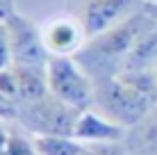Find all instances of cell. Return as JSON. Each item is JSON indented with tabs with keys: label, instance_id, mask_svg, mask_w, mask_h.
Masks as SVG:
<instances>
[{
	"label": "cell",
	"instance_id": "obj_1",
	"mask_svg": "<svg viewBox=\"0 0 157 155\" xmlns=\"http://www.w3.org/2000/svg\"><path fill=\"white\" fill-rule=\"evenodd\" d=\"M150 23H153V18L141 7L139 12L128 16L125 21H121L118 25L86 41L84 48L75 55V60L91 76L94 84L102 82L107 78H114L121 71V64L125 62V57L134 48L137 39L144 34V30Z\"/></svg>",
	"mask_w": 157,
	"mask_h": 155
},
{
	"label": "cell",
	"instance_id": "obj_2",
	"mask_svg": "<svg viewBox=\"0 0 157 155\" xmlns=\"http://www.w3.org/2000/svg\"><path fill=\"white\" fill-rule=\"evenodd\" d=\"M157 105V96L123 80L121 76L96 82L94 107L123 128H132Z\"/></svg>",
	"mask_w": 157,
	"mask_h": 155
},
{
	"label": "cell",
	"instance_id": "obj_3",
	"mask_svg": "<svg viewBox=\"0 0 157 155\" xmlns=\"http://www.w3.org/2000/svg\"><path fill=\"white\" fill-rule=\"evenodd\" d=\"M48 91L73 110H89L96 103V84L75 57H50L46 64Z\"/></svg>",
	"mask_w": 157,
	"mask_h": 155
},
{
	"label": "cell",
	"instance_id": "obj_4",
	"mask_svg": "<svg viewBox=\"0 0 157 155\" xmlns=\"http://www.w3.org/2000/svg\"><path fill=\"white\" fill-rule=\"evenodd\" d=\"M80 110L68 107L52 94L43 96L36 103L18 105V123L30 135H66L73 137V128Z\"/></svg>",
	"mask_w": 157,
	"mask_h": 155
},
{
	"label": "cell",
	"instance_id": "obj_5",
	"mask_svg": "<svg viewBox=\"0 0 157 155\" xmlns=\"http://www.w3.org/2000/svg\"><path fill=\"white\" fill-rule=\"evenodd\" d=\"M146 0H68V12L82 23L86 39L107 32L144 7Z\"/></svg>",
	"mask_w": 157,
	"mask_h": 155
},
{
	"label": "cell",
	"instance_id": "obj_6",
	"mask_svg": "<svg viewBox=\"0 0 157 155\" xmlns=\"http://www.w3.org/2000/svg\"><path fill=\"white\" fill-rule=\"evenodd\" d=\"M7 30H9V48H12V64L46 68L50 55L43 46L41 25H36L32 18L16 12L7 21Z\"/></svg>",
	"mask_w": 157,
	"mask_h": 155
},
{
	"label": "cell",
	"instance_id": "obj_7",
	"mask_svg": "<svg viewBox=\"0 0 157 155\" xmlns=\"http://www.w3.org/2000/svg\"><path fill=\"white\" fill-rule=\"evenodd\" d=\"M41 37L50 57H75L89 41L82 23L71 12L46 18L41 23Z\"/></svg>",
	"mask_w": 157,
	"mask_h": 155
},
{
	"label": "cell",
	"instance_id": "obj_8",
	"mask_svg": "<svg viewBox=\"0 0 157 155\" xmlns=\"http://www.w3.org/2000/svg\"><path fill=\"white\" fill-rule=\"evenodd\" d=\"M128 128L114 123L96 107L82 110L73 128V137L82 144H123Z\"/></svg>",
	"mask_w": 157,
	"mask_h": 155
},
{
	"label": "cell",
	"instance_id": "obj_9",
	"mask_svg": "<svg viewBox=\"0 0 157 155\" xmlns=\"http://www.w3.org/2000/svg\"><path fill=\"white\" fill-rule=\"evenodd\" d=\"M157 62V21L144 30V34L137 39L134 48L130 50L125 62L121 64L118 73H150Z\"/></svg>",
	"mask_w": 157,
	"mask_h": 155
},
{
	"label": "cell",
	"instance_id": "obj_10",
	"mask_svg": "<svg viewBox=\"0 0 157 155\" xmlns=\"http://www.w3.org/2000/svg\"><path fill=\"white\" fill-rule=\"evenodd\" d=\"M123 146L130 155H157V105L137 126L128 128Z\"/></svg>",
	"mask_w": 157,
	"mask_h": 155
},
{
	"label": "cell",
	"instance_id": "obj_11",
	"mask_svg": "<svg viewBox=\"0 0 157 155\" xmlns=\"http://www.w3.org/2000/svg\"><path fill=\"white\" fill-rule=\"evenodd\" d=\"M16 84H18V105L21 103H36L43 96H48V80H46V68L39 66H21L12 64Z\"/></svg>",
	"mask_w": 157,
	"mask_h": 155
},
{
	"label": "cell",
	"instance_id": "obj_12",
	"mask_svg": "<svg viewBox=\"0 0 157 155\" xmlns=\"http://www.w3.org/2000/svg\"><path fill=\"white\" fill-rule=\"evenodd\" d=\"M41 155H86L89 146L66 135H32Z\"/></svg>",
	"mask_w": 157,
	"mask_h": 155
},
{
	"label": "cell",
	"instance_id": "obj_13",
	"mask_svg": "<svg viewBox=\"0 0 157 155\" xmlns=\"http://www.w3.org/2000/svg\"><path fill=\"white\" fill-rule=\"evenodd\" d=\"M5 155H41V153H39V148L34 146L32 135L25 137V135H21V132H12Z\"/></svg>",
	"mask_w": 157,
	"mask_h": 155
},
{
	"label": "cell",
	"instance_id": "obj_14",
	"mask_svg": "<svg viewBox=\"0 0 157 155\" xmlns=\"http://www.w3.org/2000/svg\"><path fill=\"white\" fill-rule=\"evenodd\" d=\"M0 94L7 96V98H14L18 103V84H16V76H14V68H0Z\"/></svg>",
	"mask_w": 157,
	"mask_h": 155
},
{
	"label": "cell",
	"instance_id": "obj_15",
	"mask_svg": "<svg viewBox=\"0 0 157 155\" xmlns=\"http://www.w3.org/2000/svg\"><path fill=\"white\" fill-rule=\"evenodd\" d=\"M12 66V48H9V30L7 23L0 21V68Z\"/></svg>",
	"mask_w": 157,
	"mask_h": 155
},
{
	"label": "cell",
	"instance_id": "obj_16",
	"mask_svg": "<svg viewBox=\"0 0 157 155\" xmlns=\"http://www.w3.org/2000/svg\"><path fill=\"white\" fill-rule=\"evenodd\" d=\"M91 155H130L123 144H86Z\"/></svg>",
	"mask_w": 157,
	"mask_h": 155
},
{
	"label": "cell",
	"instance_id": "obj_17",
	"mask_svg": "<svg viewBox=\"0 0 157 155\" xmlns=\"http://www.w3.org/2000/svg\"><path fill=\"white\" fill-rule=\"evenodd\" d=\"M16 12H18V9H16V0H0V21L7 23Z\"/></svg>",
	"mask_w": 157,
	"mask_h": 155
},
{
	"label": "cell",
	"instance_id": "obj_18",
	"mask_svg": "<svg viewBox=\"0 0 157 155\" xmlns=\"http://www.w3.org/2000/svg\"><path fill=\"white\" fill-rule=\"evenodd\" d=\"M9 135H12V132L7 130V126H5V121L0 119V155H5V151H7V144H9Z\"/></svg>",
	"mask_w": 157,
	"mask_h": 155
},
{
	"label": "cell",
	"instance_id": "obj_19",
	"mask_svg": "<svg viewBox=\"0 0 157 155\" xmlns=\"http://www.w3.org/2000/svg\"><path fill=\"white\" fill-rule=\"evenodd\" d=\"M144 9H146V14H148L150 18L157 21V2H144Z\"/></svg>",
	"mask_w": 157,
	"mask_h": 155
},
{
	"label": "cell",
	"instance_id": "obj_20",
	"mask_svg": "<svg viewBox=\"0 0 157 155\" xmlns=\"http://www.w3.org/2000/svg\"><path fill=\"white\" fill-rule=\"evenodd\" d=\"M153 73H155V80H157V62H155V68H153Z\"/></svg>",
	"mask_w": 157,
	"mask_h": 155
},
{
	"label": "cell",
	"instance_id": "obj_21",
	"mask_svg": "<svg viewBox=\"0 0 157 155\" xmlns=\"http://www.w3.org/2000/svg\"><path fill=\"white\" fill-rule=\"evenodd\" d=\"M146 2H157V0H146Z\"/></svg>",
	"mask_w": 157,
	"mask_h": 155
}]
</instances>
